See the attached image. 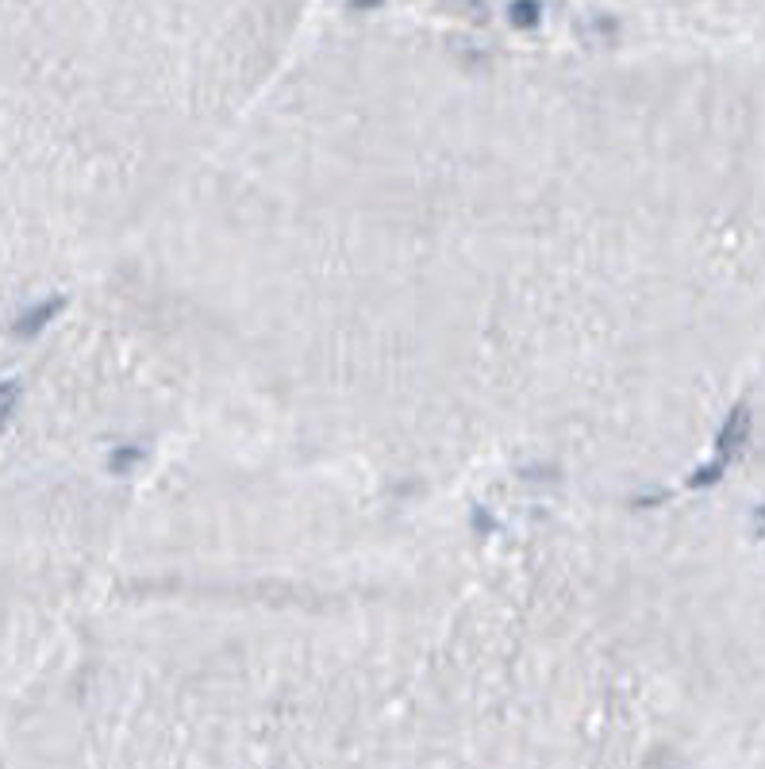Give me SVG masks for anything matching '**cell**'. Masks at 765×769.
I'll list each match as a JSON object with an SVG mask.
<instances>
[{
    "mask_svg": "<svg viewBox=\"0 0 765 769\" xmlns=\"http://www.w3.org/2000/svg\"><path fill=\"white\" fill-rule=\"evenodd\" d=\"M746 435H750V408H746V404H739V408L731 412V420L723 423V431H719L716 458H712L719 470H727V462H731V458H735V454L742 450Z\"/></svg>",
    "mask_w": 765,
    "mask_h": 769,
    "instance_id": "1",
    "label": "cell"
}]
</instances>
